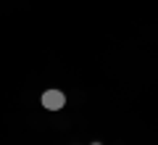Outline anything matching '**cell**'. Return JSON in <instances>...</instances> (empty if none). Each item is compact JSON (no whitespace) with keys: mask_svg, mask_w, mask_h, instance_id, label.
Listing matches in <instances>:
<instances>
[{"mask_svg":"<svg viewBox=\"0 0 158 145\" xmlns=\"http://www.w3.org/2000/svg\"><path fill=\"white\" fill-rule=\"evenodd\" d=\"M42 108H48V111H63L66 108V92H61V90H45L42 92Z\"/></svg>","mask_w":158,"mask_h":145,"instance_id":"1","label":"cell"},{"mask_svg":"<svg viewBox=\"0 0 158 145\" xmlns=\"http://www.w3.org/2000/svg\"><path fill=\"white\" fill-rule=\"evenodd\" d=\"M90 145H103V143H90Z\"/></svg>","mask_w":158,"mask_h":145,"instance_id":"2","label":"cell"}]
</instances>
